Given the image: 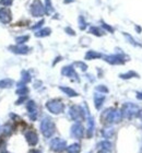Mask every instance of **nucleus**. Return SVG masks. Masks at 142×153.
Instances as JSON below:
<instances>
[{"label": "nucleus", "mask_w": 142, "mask_h": 153, "mask_svg": "<svg viewBox=\"0 0 142 153\" xmlns=\"http://www.w3.org/2000/svg\"><path fill=\"white\" fill-rule=\"evenodd\" d=\"M102 27H103L105 31H108L109 33H114V29H113V27H112L111 25L106 24L105 22H103V21H102Z\"/></svg>", "instance_id": "473e14b6"}, {"label": "nucleus", "mask_w": 142, "mask_h": 153, "mask_svg": "<svg viewBox=\"0 0 142 153\" xmlns=\"http://www.w3.org/2000/svg\"><path fill=\"white\" fill-rule=\"evenodd\" d=\"M137 99H138V100H142V92L137 93Z\"/></svg>", "instance_id": "58836bf2"}, {"label": "nucleus", "mask_w": 142, "mask_h": 153, "mask_svg": "<svg viewBox=\"0 0 142 153\" xmlns=\"http://www.w3.org/2000/svg\"><path fill=\"white\" fill-rule=\"evenodd\" d=\"M13 80L12 79H2L0 80V89H10L13 85Z\"/></svg>", "instance_id": "412c9836"}, {"label": "nucleus", "mask_w": 142, "mask_h": 153, "mask_svg": "<svg viewBox=\"0 0 142 153\" xmlns=\"http://www.w3.org/2000/svg\"><path fill=\"white\" fill-rule=\"evenodd\" d=\"M51 33V27H44V29H41L36 31L35 33V36L36 37H46V36H49Z\"/></svg>", "instance_id": "aec40b11"}, {"label": "nucleus", "mask_w": 142, "mask_h": 153, "mask_svg": "<svg viewBox=\"0 0 142 153\" xmlns=\"http://www.w3.org/2000/svg\"><path fill=\"white\" fill-rule=\"evenodd\" d=\"M86 114H88V129H86V137L91 138L93 136V132H94V128H95V124H94V119L92 117L91 115L88 114V111L86 109Z\"/></svg>", "instance_id": "2eb2a0df"}, {"label": "nucleus", "mask_w": 142, "mask_h": 153, "mask_svg": "<svg viewBox=\"0 0 142 153\" xmlns=\"http://www.w3.org/2000/svg\"><path fill=\"white\" fill-rule=\"evenodd\" d=\"M61 91H62L66 95H68L69 97H76V96H78L79 94L74 91L73 89H71V88H68V86H60L59 88Z\"/></svg>", "instance_id": "6ab92c4d"}, {"label": "nucleus", "mask_w": 142, "mask_h": 153, "mask_svg": "<svg viewBox=\"0 0 142 153\" xmlns=\"http://www.w3.org/2000/svg\"><path fill=\"white\" fill-rule=\"evenodd\" d=\"M76 0H63V3H71V2H74Z\"/></svg>", "instance_id": "a19ab883"}, {"label": "nucleus", "mask_w": 142, "mask_h": 153, "mask_svg": "<svg viewBox=\"0 0 142 153\" xmlns=\"http://www.w3.org/2000/svg\"><path fill=\"white\" fill-rule=\"evenodd\" d=\"M56 126L53 119L49 117H45L41 123V131L45 138H51L55 134Z\"/></svg>", "instance_id": "7ed1b4c3"}, {"label": "nucleus", "mask_w": 142, "mask_h": 153, "mask_svg": "<svg viewBox=\"0 0 142 153\" xmlns=\"http://www.w3.org/2000/svg\"><path fill=\"white\" fill-rule=\"evenodd\" d=\"M88 32L95 36H98V37H100V36H103L105 34L104 31L102 29H100V27H97V26H91L90 30H88Z\"/></svg>", "instance_id": "b1692460"}, {"label": "nucleus", "mask_w": 142, "mask_h": 153, "mask_svg": "<svg viewBox=\"0 0 142 153\" xmlns=\"http://www.w3.org/2000/svg\"><path fill=\"white\" fill-rule=\"evenodd\" d=\"M49 147H51V151L60 153L67 149V142H66V140H63L61 138H54V139L51 141Z\"/></svg>", "instance_id": "423d86ee"}, {"label": "nucleus", "mask_w": 142, "mask_h": 153, "mask_svg": "<svg viewBox=\"0 0 142 153\" xmlns=\"http://www.w3.org/2000/svg\"><path fill=\"white\" fill-rule=\"evenodd\" d=\"M105 101V95L103 93H98L96 92L94 94V105L96 109H101L102 105Z\"/></svg>", "instance_id": "f3484780"}, {"label": "nucleus", "mask_w": 142, "mask_h": 153, "mask_svg": "<svg viewBox=\"0 0 142 153\" xmlns=\"http://www.w3.org/2000/svg\"><path fill=\"white\" fill-rule=\"evenodd\" d=\"M121 113H123V117L126 118V119H129L131 120L132 118L138 117V114L140 112L139 106L133 104V103H126L123 104V107H121Z\"/></svg>", "instance_id": "f03ea898"}, {"label": "nucleus", "mask_w": 142, "mask_h": 153, "mask_svg": "<svg viewBox=\"0 0 142 153\" xmlns=\"http://www.w3.org/2000/svg\"><path fill=\"white\" fill-rule=\"evenodd\" d=\"M28 39H30V36L28 35H21L16 38V45H24Z\"/></svg>", "instance_id": "c85d7f7f"}, {"label": "nucleus", "mask_w": 142, "mask_h": 153, "mask_svg": "<svg viewBox=\"0 0 142 153\" xmlns=\"http://www.w3.org/2000/svg\"><path fill=\"white\" fill-rule=\"evenodd\" d=\"M66 150L68 153H80L81 152V146L79 143H73L69 147H67Z\"/></svg>", "instance_id": "5701e85b"}, {"label": "nucleus", "mask_w": 142, "mask_h": 153, "mask_svg": "<svg viewBox=\"0 0 142 153\" xmlns=\"http://www.w3.org/2000/svg\"><path fill=\"white\" fill-rule=\"evenodd\" d=\"M69 116L72 120L77 121V123H81L85 119V112L81 106L73 105L69 109Z\"/></svg>", "instance_id": "39448f33"}, {"label": "nucleus", "mask_w": 142, "mask_h": 153, "mask_svg": "<svg viewBox=\"0 0 142 153\" xmlns=\"http://www.w3.org/2000/svg\"><path fill=\"white\" fill-rule=\"evenodd\" d=\"M12 21V13L8 8H0V22L3 24H9Z\"/></svg>", "instance_id": "9b49d317"}, {"label": "nucleus", "mask_w": 142, "mask_h": 153, "mask_svg": "<svg viewBox=\"0 0 142 153\" xmlns=\"http://www.w3.org/2000/svg\"><path fill=\"white\" fill-rule=\"evenodd\" d=\"M119 76L121 78V79L127 80V79H131V78H138L139 74H137V72H135V71H129V72H127V74H120Z\"/></svg>", "instance_id": "cd10ccee"}, {"label": "nucleus", "mask_w": 142, "mask_h": 153, "mask_svg": "<svg viewBox=\"0 0 142 153\" xmlns=\"http://www.w3.org/2000/svg\"><path fill=\"white\" fill-rule=\"evenodd\" d=\"M46 108L55 115H59L65 111V104L60 100H51L46 103Z\"/></svg>", "instance_id": "20e7f679"}, {"label": "nucleus", "mask_w": 142, "mask_h": 153, "mask_svg": "<svg viewBox=\"0 0 142 153\" xmlns=\"http://www.w3.org/2000/svg\"><path fill=\"white\" fill-rule=\"evenodd\" d=\"M28 92H30L28 88L26 85H24V86H20V88H18V90L16 91V94H18L19 96H26L28 94Z\"/></svg>", "instance_id": "a878e982"}, {"label": "nucleus", "mask_w": 142, "mask_h": 153, "mask_svg": "<svg viewBox=\"0 0 142 153\" xmlns=\"http://www.w3.org/2000/svg\"><path fill=\"white\" fill-rule=\"evenodd\" d=\"M136 30L138 32H141V27H139V26H136Z\"/></svg>", "instance_id": "c03bdc74"}, {"label": "nucleus", "mask_w": 142, "mask_h": 153, "mask_svg": "<svg viewBox=\"0 0 142 153\" xmlns=\"http://www.w3.org/2000/svg\"><path fill=\"white\" fill-rule=\"evenodd\" d=\"M98 147L101 148L102 150H105V151L112 150V143L107 140H104V141H102V142H100V143H98Z\"/></svg>", "instance_id": "bb28decb"}, {"label": "nucleus", "mask_w": 142, "mask_h": 153, "mask_svg": "<svg viewBox=\"0 0 142 153\" xmlns=\"http://www.w3.org/2000/svg\"><path fill=\"white\" fill-rule=\"evenodd\" d=\"M28 153H42L39 150H36V149H33V150H31Z\"/></svg>", "instance_id": "ea45409f"}, {"label": "nucleus", "mask_w": 142, "mask_h": 153, "mask_svg": "<svg viewBox=\"0 0 142 153\" xmlns=\"http://www.w3.org/2000/svg\"><path fill=\"white\" fill-rule=\"evenodd\" d=\"M96 91L97 92H100V93H108V89L106 88L105 85H98V86H96Z\"/></svg>", "instance_id": "72a5a7b5"}, {"label": "nucleus", "mask_w": 142, "mask_h": 153, "mask_svg": "<svg viewBox=\"0 0 142 153\" xmlns=\"http://www.w3.org/2000/svg\"><path fill=\"white\" fill-rule=\"evenodd\" d=\"M78 21H79V29L81 30V31H84V30L86 29V26H88V24H86V22H85L84 18H83L82 16H80L79 19H78Z\"/></svg>", "instance_id": "2f4dec72"}, {"label": "nucleus", "mask_w": 142, "mask_h": 153, "mask_svg": "<svg viewBox=\"0 0 142 153\" xmlns=\"http://www.w3.org/2000/svg\"><path fill=\"white\" fill-rule=\"evenodd\" d=\"M97 153H109V151H105V150H101V151H98Z\"/></svg>", "instance_id": "79ce46f5"}, {"label": "nucleus", "mask_w": 142, "mask_h": 153, "mask_svg": "<svg viewBox=\"0 0 142 153\" xmlns=\"http://www.w3.org/2000/svg\"><path fill=\"white\" fill-rule=\"evenodd\" d=\"M13 0H0V4L3 7H10L12 6Z\"/></svg>", "instance_id": "f704fd0d"}, {"label": "nucleus", "mask_w": 142, "mask_h": 153, "mask_svg": "<svg viewBox=\"0 0 142 153\" xmlns=\"http://www.w3.org/2000/svg\"><path fill=\"white\" fill-rule=\"evenodd\" d=\"M114 134H115V129H114L113 127H106L102 130V134H103V137L107 138V139H109V138L113 137Z\"/></svg>", "instance_id": "4be33fe9"}, {"label": "nucleus", "mask_w": 142, "mask_h": 153, "mask_svg": "<svg viewBox=\"0 0 142 153\" xmlns=\"http://www.w3.org/2000/svg\"><path fill=\"white\" fill-rule=\"evenodd\" d=\"M65 32H66L67 34L71 35V36H74V35H76V32H74V31H73V30L71 29L70 26H68V27H66V29H65Z\"/></svg>", "instance_id": "e433bc0d"}, {"label": "nucleus", "mask_w": 142, "mask_h": 153, "mask_svg": "<svg viewBox=\"0 0 142 153\" xmlns=\"http://www.w3.org/2000/svg\"><path fill=\"white\" fill-rule=\"evenodd\" d=\"M9 51L16 55H26L30 53L31 48L28 47L26 45H11L9 46Z\"/></svg>", "instance_id": "f8f14e48"}, {"label": "nucleus", "mask_w": 142, "mask_h": 153, "mask_svg": "<svg viewBox=\"0 0 142 153\" xmlns=\"http://www.w3.org/2000/svg\"><path fill=\"white\" fill-rule=\"evenodd\" d=\"M26 108H28V117L31 120H36L37 119V115H38V108L36 106V103L34 101H28V105H26Z\"/></svg>", "instance_id": "1a4fd4ad"}, {"label": "nucleus", "mask_w": 142, "mask_h": 153, "mask_svg": "<svg viewBox=\"0 0 142 153\" xmlns=\"http://www.w3.org/2000/svg\"><path fill=\"white\" fill-rule=\"evenodd\" d=\"M123 36H125V37L127 38V39H128V41H129V43L130 44H132L133 46H139V47H141L142 45L140 44V43H137L136 41H135V39H133V37L131 35H129V34H127V33H123Z\"/></svg>", "instance_id": "7c9ffc66"}, {"label": "nucleus", "mask_w": 142, "mask_h": 153, "mask_svg": "<svg viewBox=\"0 0 142 153\" xmlns=\"http://www.w3.org/2000/svg\"><path fill=\"white\" fill-rule=\"evenodd\" d=\"M104 57L103 54L101 53H98V51H88L86 54H85V59L86 60H93V59H98V58H102Z\"/></svg>", "instance_id": "a211bd4d"}, {"label": "nucleus", "mask_w": 142, "mask_h": 153, "mask_svg": "<svg viewBox=\"0 0 142 153\" xmlns=\"http://www.w3.org/2000/svg\"><path fill=\"white\" fill-rule=\"evenodd\" d=\"M127 56L123 54H116V55H109V56H104V60L108 62L109 65H123L126 62Z\"/></svg>", "instance_id": "0eeeda50"}, {"label": "nucleus", "mask_w": 142, "mask_h": 153, "mask_svg": "<svg viewBox=\"0 0 142 153\" xmlns=\"http://www.w3.org/2000/svg\"><path fill=\"white\" fill-rule=\"evenodd\" d=\"M31 80H32V76H31V74H30V72L26 70H23L22 72H21V80L18 82L16 85H18V88L24 86V85H26L28 83L31 82Z\"/></svg>", "instance_id": "dca6fc26"}, {"label": "nucleus", "mask_w": 142, "mask_h": 153, "mask_svg": "<svg viewBox=\"0 0 142 153\" xmlns=\"http://www.w3.org/2000/svg\"><path fill=\"white\" fill-rule=\"evenodd\" d=\"M71 136L76 139H82L84 136V127L80 123H76L71 127Z\"/></svg>", "instance_id": "9d476101"}, {"label": "nucleus", "mask_w": 142, "mask_h": 153, "mask_svg": "<svg viewBox=\"0 0 142 153\" xmlns=\"http://www.w3.org/2000/svg\"><path fill=\"white\" fill-rule=\"evenodd\" d=\"M2 153H9V152H7V151H2Z\"/></svg>", "instance_id": "a18cd8bd"}, {"label": "nucleus", "mask_w": 142, "mask_h": 153, "mask_svg": "<svg viewBox=\"0 0 142 153\" xmlns=\"http://www.w3.org/2000/svg\"><path fill=\"white\" fill-rule=\"evenodd\" d=\"M25 139L28 141V143L32 147H35L38 143V136L37 134L33 130H28L25 132Z\"/></svg>", "instance_id": "4468645a"}, {"label": "nucleus", "mask_w": 142, "mask_h": 153, "mask_svg": "<svg viewBox=\"0 0 142 153\" xmlns=\"http://www.w3.org/2000/svg\"><path fill=\"white\" fill-rule=\"evenodd\" d=\"M44 8H45V13H46L47 16H49L51 13L54 12V7L51 4V0H45Z\"/></svg>", "instance_id": "393cba45"}, {"label": "nucleus", "mask_w": 142, "mask_h": 153, "mask_svg": "<svg viewBox=\"0 0 142 153\" xmlns=\"http://www.w3.org/2000/svg\"><path fill=\"white\" fill-rule=\"evenodd\" d=\"M61 74L65 76H68V78H71V79H74L77 81H79V76L76 72L73 66H66L61 69Z\"/></svg>", "instance_id": "ddd939ff"}, {"label": "nucleus", "mask_w": 142, "mask_h": 153, "mask_svg": "<svg viewBox=\"0 0 142 153\" xmlns=\"http://www.w3.org/2000/svg\"><path fill=\"white\" fill-rule=\"evenodd\" d=\"M26 100H28V96H20V99L16 101V105H20V104H22V103L24 102V101H26Z\"/></svg>", "instance_id": "4c0bfd02"}, {"label": "nucleus", "mask_w": 142, "mask_h": 153, "mask_svg": "<svg viewBox=\"0 0 142 153\" xmlns=\"http://www.w3.org/2000/svg\"><path fill=\"white\" fill-rule=\"evenodd\" d=\"M123 113L120 109L116 108H107L105 109L101 116L102 123L105 125L117 124L123 120Z\"/></svg>", "instance_id": "f257e3e1"}, {"label": "nucleus", "mask_w": 142, "mask_h": 153, "mask_svg": "<svg viewBox=\"0 0 142 153\" xmlns=\"http://www.w3.org/2000/svg\"><path fill=\"white\" fill-rule=\"evenodd\" d=\"M31 14L35 18H39L45 14L44 4L42 3L41 0H34L31 4Z\"/></svg>", "instance_id": "6e6552de"}, {"label": "nucleus", "mask_w": 142, "mask_h": 153, "mask_svg": "<svg viewBox=\"0 0 142 153\" xmlns=\"http://www.w3.org/2000/svg\"><path fill=\"white\" fill-rule=\"evenodd\" d=\"M44 20H41V21H39V22H37L36 23V24H35V25H33V26H31V29L32 30H37V29H41L42 27V25H43V24H44Z\"/></svg>", "instance_id": "c9c22d12"}, {"label": "nucleus", "mask_w": 142, "mask_h": 153, "mask_svg": "<svg viewBox=\"0 0 142 153\" xmlns=\"http://www.w3.org/2000/svg\"><path fill=\"white\" fill-rule=\"evenodd\" d=\"M138 117L142 118V111H140V112H139V114H138Z\"/></svg>", "instance_id": "37998d69"}, {"label": "nucleus", "mask_w": 142, "mask_h": 153, "mask_svg": "<svg viewBox=\"0 0 142 153\" xmlns=\"http://www.w3.org/2000/svg\"><path fill=\"white\" fill-rule=\"evenodd\" d=\"M73 66L77 68H79L80 70H82V71L88 70V66H86V64L83 62V61H76V62L73 64Z\"/></svg>", "instance_id": "c756f323"}]
</instances>
